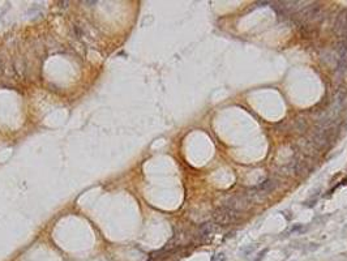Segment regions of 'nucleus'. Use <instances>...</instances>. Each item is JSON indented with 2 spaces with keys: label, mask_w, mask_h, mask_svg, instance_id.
Listing matches in <instances>:
<instances>
[{
  "label": "nucleus",
  "mask_w": 347,
  "mask_h": 261,
  "mask_svg": "<svg viewBox=\"0 0 347 261\" xmlns=\"http://www.w3.org/2000/svg\"><path fill=\"white\" fill-rule=\"evenodd\" d=\"M213 218H214L215 223L226 226V224L232 223L239 218V212L231 208H227V206H221L214 212Z\"/></svg>",
  "instance_id": "nucleus-1"
},
{
  "label": "nucleus",
  "mask_w": 347,
  "mask_h": 261,
  "mask_svg": "<svg viewBox=\"0 0 347 261\" xmlns=\"http://www.w3.org/2000/svg\"><path fill=\"white\" fill-rule=\"evenodd\" d=\"M334 29L338 34H347V11H343L339 15L337 16V20H335V25Z\"/></svg>",
  "instance_id": "nucleus-2"
},
{
  "label": "nucleus",
  "mask_w": 347,
  "mask_h": 261,
  "mask_svg": "<svg viewBox=\"0 0 347 261\" xmlns=\"http://www.w3.org/2000/svg\"><path fill=\"white\" fill-rule=\"evenodd\" d=\"M299 147H300V150L303 151V153H305L307 155H314V154L317 153V150H318V149L309 141V138H301L300 141H299Z\"/></svg>",
  "instance_id": "nucleus-3"
},
{
  "label": "nucleus",
  "mask_w": 347,
  "mask_h": 261,
  "mask_svg": "<svg viewBox=\"0 0 347 261\" xmlns=\"http://www.w3.org/2000/svg\"><path fill=\"white\" fill-rule=\"evenodd\" d=\"M214 230H215L214 223H210V222L204 223L202 226H201V234H202V235H209V234H212Z\"/></svg>",
  "instance_id": "nucleus-4"
},
{
  "label": "nucleus",
  "mask_w": 347,
  "mask_h": 261,
  "mask_svg": "<svg viewBox=\"0 0 347 261\" xmlns=\"http://www.w3.org/2000/svg\"><path fill=\"white\" fill-rule=\"evenodd\" d=\"M212 261H224V256H223V253H218V255H215L214 257L212 258Z\"/></svg>",
  "instance_id": "nucleus-5"
}]
</instances>
